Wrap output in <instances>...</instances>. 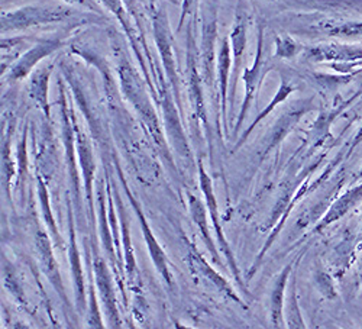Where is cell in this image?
Returning <instances> with one entry per match:
<instances>
[{"mask_svg":"<svg viewBox=\"0 0 362 329\" xmlns=\"http://www.w3.org/2000/svg\"><path fill=\"white\" fill-rule=\"evenodd\" d=\"M116 71L119 77L120 93H122V96L134 108V110L141 119V122L146 127V132L153 138L154 144L157 145V149H160V154L164 157V160H168L170 164L174 167L168 149V141L164 135V127L160 122L153 98L149 95L151 88L146 80H144L141 74L135 70V67L132 66L124 51H119L117 54Z\"/></svg>","mask_w":362,"mask_h":329,"instance_id":"1","label":"cell"},{"mask_svg":"<svg viewBox=\"0 0 362 329\" xmlns=\"http://www.w3.org/2000/svg\"><path fill=\"white\" fill-rule=\"evenodd\" d=\"M248 29H250V12L245 4L240 2L236 9L235 21L229 34L230 50H232V73H230V87H229V121L233 119L235 112V98L239 79L243 77L244 55L248 45Z\"/></svg>","mask_w":362,"mask_h":329,"instance_id":"8","label":"cell"},{"mask_svg":"<svg viewBox=\"0 0 362 329\" xmlns=\"http://www.w3.org/2000/svg\"><path fill=\"white\" fill-rule=\"evenodd\" d=\"M86 265H87V316H86V323L88 328H105V321L100 313L99 308V293H98V286L95 280V272H93V264H92V253L87 251V258H86Z\"/></svg>","mask_w":362,"mask_h":329,"instance_id":"26","label":"cell"},{"mask_svg":"<svg viewBox=\"0 0 362 329\" xmlns=\"http://www.w3.org/2000/svg\"><path fill=\"white\" fill-rule=\"evenodd\" d=\"M55 63H44L38 66L28 81V95L31 100L37 105V108L44 113V116L49 121L51 117V103H49V80L54 73Z\"/></svg>","mask_w":362,"mask_h":329,"instance_id":"21","label":"cell"},{"mask_svg":"<svg viewBox=\"0 0 362 329\" xmlns=\"http://www.w3.org/2000/svg\"><path fill=\"white\" fill-rule=\"evenodd\" d=\"M306 62L319 63H362V45L351 44H319L305 47Z\"/></svg>","mask_w":362,"mask_h":329,"instance_id":"19","label":"cell"},{"mask_svg":"<svg viewBox=\"0 0 362 329\" xmlns=\"http://www.w3.org/2000/svg\"><path fill=\"white\" fill-rule=\"evenodd\" d=\"M67 204V224H69V262H70V273L74 289L76 299V309L78 313H84L87 311V294H86V276L84 267L81 262L80 250L77 246L76 238V226H74V215H73V203L71 199L66 197Z\"/></svg>","mask_w":362,"mask_h":329,"instance_id":"14","label":"cell"},{"mask_svg":"<svg viewBox=\"0 0 362 329\" xmlns=\"http://www.w3.org/2000/svg\"><path fill=\"white\" fill-rule=\"evenodd\" d=\"M113 163H115V167H116V173H117V177H119L120 186H122V189H124V192H125V195H127V197H128V200H129V203H131V206L134 209V212H135V215L138 218V222H139V226H141V232H142V236H144V241H145L146 248H148L149 258H151V261H153L156 270L160 273V276L163 277L165 284L171 287L174 280H173V275H171L170 260H168L165 251L163 250V247L160 246L158 239L154 235L153 229H151V226H149V224L146 221V217H145V214L142 211L141 203L136 200V197L134 196L132 190L129 189V185H128L127 178L124 175L122 168H120V166H119V163L116 160Z\"/></svg>","mask_w":362,"mask_h":329,"instance_id":"7","label":"cell"},{"mask_svg":"<svg viewBox=\"0 0 362 329\" xmlns=\"http://www.w3.org/2000/svg\"><path fill=\"white\" fill-rule=\"evenodd\" d=\"M187 200H189V211H190V217L196 225V228L199 229V233L203 239V244L206 246L207 253L212 257V260L218 264V265H223V260L221 258L219 254V247L215 244L214 239V231H210L209 226V212L206 203L203 204V202L200 200L199 196L193 195V193H187Z\"/></svg>","mask_w":362,"mask_h":329,"instance_id":"22","label":"cell"},{"mask_svg":"<svg viewBox=\"0 0 362 329\" xmlns=\"http://www.w3.org/2000/svg\"><path fill=\"white\" fill-rule=\"evenodd\" d=\"M112 185V192L117 209V215H119V224H120V235H122V248H124V262H125V273H127V283L131 290L139 292L141 287V277H139V270H138V264L135 258V250L132 244V236H131V218L127 211V207L122 202V197H120L117 187L115 183Z\"/></svg>","mask_w":362,"mask_h":329,"instance_id":"15","label":"cell"},{"mask_svg":"<svg viewBox=\"0 0 362 329\" xmlns=\"http://www.w3.org/2000/svg\"><path fill=\"white\" fill-rule=\"evenodd\" d=\"M359 177L362 178V168H361V171H359Z\"/></svg>","mask_w":362,"mask_h":329,"instance_id":"39","label":"cell"},{"mask_svg":"<svg viewBox=\"0 0 362 329\" xmlns=\"http://www.w3.org/2000/svg\"><path fill=\"white\" fill-rule=\"evenodd\" d=\"M267 2H277V0H267Z\"/></svg>","mask_w":362,"mask_h":329,"instance_id":"38","label":"cell"},{"mask_svg":"<svg viewBox=\"0 0 362 329\" xmlns=\"http://www.w3.org/2000/svg\"><path fill=\"white\" fill-rule=\"evenodd\" d=\"M216 77H218V99H219V121L222 124V131L228 137L229 119H228V105H229V87H230V73H232V50L229 38H222L221 47L216 57Z\"/></svg>","mask_w":362,"mask_h":329,"instance_id":"17","label":"cell"},{"mask_svg":"<svg viewBox=\"0 0 362 329\" xmlns=\"http://www.w3.org/2000/svg\"><path fill=\"white\" fill-rule=\"evenodd\" d=\"M92 264L95 272V280L98 286V293L100 302L103 305V315L107 326L110 328H122L124 321L120 316L119 302L116 297L113 270L109 268L107 261L99 254V248L96 244V238L92 239Z\"/></svg>","mask_w":362,"mask_h":329,"instance_id":"9","label":"cell"},{"mask_svg":"<svg viewBox=\"0 0 362 329\" xmlns=\"http://www.w3.org/2000/svg\"><path fill=\"white\" fill-rule=\"evenodd\" d=\"M64 44L66 40L59 35L38 38L9 69V71L6 73V80L15 83L31 76V73L40 66V63H42L49 55L55 54L58 50H62Z\"/></svg>","mask_w":362,"mask_h":329,"instance_id":"13","label":"cell"},{"mask_svg":"<svg viewBox=\"0 0 362 329\" xmlns=\"http://www.w3.org/2000/svg\"><path fill=\"white\" fill-rule=\"evenodd\" d=\"M361 139H362V127H361L359 132H358V134H356V137H355V141H354V144H352V149H354V146H355Z\"/></svg>","mask_w":362,"mask_h":329,"instance_id":"37","label":"cell"},{"mask_svg":"<svg viewBox=\"0 0 362 329\" xmlns=\"http://www.w3.org/2000/svg\"><path fill=\"white\" fill-rule=\"evenodd\" d=\"M290 293L286 302V326L287 328H306L303 316H301L300 306H298V297L296 290V282L290 279L288 282Z\"/></svg>","mask_w":362,"mask_h":329,"instance_id":"31","label":"cell"},{"mask_svg":"<svg viewBox=\"0 0 362 329\" xmlns=\"http://www.w3.org/2000/svg\"><path fill=\"white\" fill-rule=\"evenodd\" d=\"M361 272H362V267H361Z\"/></svg>","mask_w":362,"mask_h":329,"instance_id":"40","label":"cell"},{"mask_svg":"<svg viewBox=\"0 0 362 329\" xmlns=\"http://www.w3.org/2000/svg\"><path fill=\"white\" fill-rule=\"evenodd\" d=\"M267 66H265V58H264V28L259 26L258 29V38H257V51H255V57H254V63L251 67L244 69L243 77L240 80L244 81V99H243V105H240V110L238 113V119L236 124L233 127L232 131V138H236L238 132L243 128L245 119L250 113L251 105L254 103V100L258 96V91L259 87L267 76Z\"/></svg>","mask_w":362,"mask_h":329,"instance_id":"12","label":"cell"},{"mask_svg":"<svg viewBox=\"0 0 362 329\" xmlns=\"http://www.w3.org/2000/svg\"><path fill=\"white\" fill-rule=\"evenodd\" d=\"M74 127H76V148H77V157H78V166L81 170V178H83V189L86 195V203H87V217L90 229L95 233L98 218H96V199L93 196L95 193V177H96V161L93 154V146L90 142L87 134L81 129V127L77 124V119L74 117Z\"/></svg>","mask_w":362,"mask_h":329,"instance_id":"11","label":"cell"},{"mask_svg":"<svg viewBox=\"0 0 362 329\" xmlns=\"http://www.w3.org/2000/svg\"><path fill=\"white\" fill-rule=\"evenodd\" d=\"M361 200H362V185L348 190L339 199H337L334 202V204H332L327 209L326 214L320 218V222L315 226V232H319L323 228H326L327 225L339 221L342 217H345L351 211L354 206H356Z\"/></svg>","mask_w":362,"mask_h":329,"instance_id":"25","label":"cell"},{"mask_svg":"<svg viewBox=\"0 0 362 329\" xmlns=\"http://www.w3.org/2000/svg\"><path fill=\"white\" fill-rule=\"evenodd\" d=\"M197 168H199V185H200V190L203 193L204 197V203L207 207L209 212V218H210V224H212L214 232H215V238L218 247L221 250V253L223 254L225 260H226V265L229 268V272L232 275V277L235 279V282L238 283V286L245 292V284H244V279L240 276V270L239 265L236 262L235 254L228 243V239L225 236V232L222 229V222H221V212H219V206H218V199H216V193L214 189V182L212 177H210L203 166L202 161L197 163Z\"/></svg>","mask_w":362,"mask_h":329,"instance_id":"5","label":"cell"},{"mask_svg":"<svg viewBox=\"0 0 362 329\" xmlns=\"http://www.w3.org/2000/svg\"><path fill=\"white\" fill-rule=\"evenodd\" d=\"M58 93H59V113H62V122H63V142H64V153H66V161L67 168L70 174V182H71V190L76 197V209L78 218L83 215V207H81V185H80V177L81 173L77 170V161H76V127H74V106L71 100H67L66 91H64V83L63 79H58Z\"/></svg>","mask_w":362,"mask_h":329,"instance_id":"6","label":"cell"},{"mask_svg":"<svg viewBox=\"0 0 362 329\" xmlns=\"http://www.w3.org/2000/svg\"><path fill=\"white\" fill-rule=\"evenodd\" d=\"M315 282H316V286L319 287L320 293L327 297V299H334L337 296V292H335V286L334 283H332V279L327 273L325 272H319L315 275Z\"/></svg>","mask_w":362,"mask_h":329,"instance_id":"33","label":"cell"},{"mask_svg":"<svg viewBox=\"0 0 362 329\" xmlns=\"http://www.w3.org/2000/svg\"><path fill=\"white\" fill-rule=\"evenodd\" d=\"M34 243H35L37 257H38L42 273L49 280V283L52 284V287L55 289L58 296L62 297V301L66 305H69V297H67V293H66V289H64L62 273H59L58 262H57V260L54 257V253H52V244H51L49 233H47L45 231L38 229L35 232Z\"/></svg>","mask_w":362,"mask_h":329,"instance_id":"20","label":"cell"},{"mask_svg":"<svg viewBox=\"0 0 362 329\" xmlns=\"http://www.w3.org/2000/svg\"><path fill=\"white\" fill-rule=\"evenodd\" d=\"M274 45H276L274 57L281 58V59H293L294 57H297L300 52H303V50H305L303 45L298 44L296 40H293L288 35L276 37Z\"/></svg>","mask_w":362,"mask_h":329,"instance_id":"32","label":"cell"},{"mask_svg":"<svg viewBox=\"0 0 362 329\" xmlns=\"http://www.w3.org/2000/svg\"><path fill=\"white\" fill-rule=\"evenodd\" d=\"M37 189H38V200H40V211L42 215V219L47 225V229L49 232V236L52 239V243L57 247H63L64 239L59 235L58 226L55 224V218L52 215V209H51V202H49V192L47 187V183L44 182V177L37 173Z\"/></svg>","mask_w":362,"mask_h":329,"instance_id":"27","label":"cell"},{"mask_svg":"<svg viewBox=\"0 0 362 329\" xmlns=\"http://www.w3.org/2000/svg\"><path fill=\"white\" fill-rule=\"evenodd\" d=\"M63 2L66 5H70V6H78V8H84L87 9L88 12H93V13H99L102 15L100 12V8L99 5L95 2V0H63Z\"/></svg>","mask_w":362,"mask_h":329,"instance_id":"36","label":"cell"},{"mask_svg":"<svg viewBox=\"0 0 362 329\" xmlns=\"http://www.w3.org/2000/svg\"><path fill=\"white\" fill-rule=\"evenodd\" d=\"M319 33L335 38H362V21H323L316 25Z\"/></svg>","mask_w":362,"mask_h":329,"instance_id":"28","label":"cell"},{"mask_svg":"<svg viewBox=\"0 0 362 329\" xmlns=\"http://www.w3.org/2000/svg\"><path fill=\"white\" fill-rule=\"evenodd\" d=\"M196 4H197V0H181V8H180L181 12H180L177 33H180L181 29L185 28L187 19L192 18L193 13L196 12Z\"/></svg>","mask_w":362,"mask_h":329,"instance_id":"34","label":"cell"},{"mask_svg":"<svg viewBox=\"0 0 362 329\" xmlns=\"http://www.w3.org/2000/svg\"><path fill=\"white\" fill-rule=\"evenodd\" d=\"M218 40V0H202L200 4V69L206 87L215 83V47Z\"/></svg>","mask_w":362,"mask_h":329,"instance_id":"4","label":"cell"},{"mask_svg":"<svg viewBox=\"0 0 362 329\" xmlns=\"http://www.w3.org/2000/svg\"><path fill=\"white\" fill-rule=\"evenodd\" d=\"M16 183L15 189L19 192L21 197H23L25 192V183L28 180V174H29V161H28V128L25 127L21 142L16 146Z\"/></svg>","mask_w":362,"mask_h":329,"instance_id":"30","label":"cell"},{"mask_svg":"<svg viewBox=\"0 0 362 329\" xmlns=\"http://www.w3.org/2000/svg\"><path fill=\"white\" fill-rule=\"evenodd\" d=\"M294 91H296V86H294L288 79L281 77V83H280V86H279V88H277V92H276L273 100H271V102L264 108V110H261V112L255 116L252 124L244 131L243 135L239 137V139L236 141V144H235V146H233V149H232V153H236L238 149L248 141L250 135L255 131V128L264 121V119H265L268 115H271V112H273L279 105L284 103V102L290 98V95H291Z\"/></svg>","mask_w":362,"mask_h":329,"instance_id":"24","label":"cell"},{"mask_svg":"<svg viewBox=\"0 0 362 329\" xmlns=\"http://www.w3.org/2000/svg\"><path fill=\"white\" fill-rule=\"evenodd\" d=\"M310 103H312V99L297 100L287 110H284L280 115L276 124L271 127L269 132L265 137L264 151L261 154L259 161L264 160L271 153V149H274L277 145H280L283 142V139L293 131V128L298 124V121L303 117V115L312 109Z\"/></svg>","mask_w":362,"mask_h":329,"instance_id":"18","label":"cell"},{"mask_svg":"<svg viewBox=\"0 0 362 329\" xmlns=\"http://www.w3.org/2000/svg\"><path fill=\"white\" fill-rule=\"evenodd\" d=\"M151 25H153L154 41L160 54L161 66L168 86L171 87L173 95L177 100V105L183 113V105H181V80L178 62L174 52V37L171 33L170 19L164 6L154 4L151 6Z\"/></svg>","mask_w":362,"mask_h":329,"instance_id":"3","label":"cell"},{"mask_svg":"<svg viewBox=\"0 0 362 329\" xmlns=\"http://www.w3.org/2000/svg\"><path fill=\"white\" fill-rule=\"evenodd\" d=\"M158 102L163 110L164 117V131L168 138V144L174 151L183 157L186 161H193V154L190 142L187 139V135L183 128V122H181V110L177 105V100L173 95L171 87L168 83H164L158 88Z\"/></svg>","mask_w":362,"mask_h":329,"instance_id":"10","label":"cell"},{"mask_svg":"<svg viewBox=\"0 0 362 329\" xmlns=\"http://www.w3.org/2000/svg\"><path fill=\"white\" fill-rule=\"evenodd\" d=\"M186 247H187V254H186V261L190 267V270L193 275L197 277H202L203 280L209 282L212 286H215L221 293H223L226 297H229L232 302L238 304L243 306L244 309H248V305L239 297V294L235 292V289L229 284V282L222 277L215 268L207 262V260L202 255V253L196 248L194 244H192L189 239H186Z\"/></svg>","mask_w":362,"mask_h":329,"instance_id":"16","label":"cell"},{"mask_svg":"<svg viewBox=\"0 0 362 329\" xmlns=\"http://www.w3.org/2000/svg\"><path fill=\"white\" fill-rule=\"evenodd\" d=\"M103 19L99 13H83L70 5H57V4H35L21 6L13 11L2 13L0 18V29L2 34L21 33L26 29H33L38 26L69 23L71 26L81 23H98Z\"/></svg>","mask_w":362,"mask_h":329,"instance_id":"2","label":"cell"},{"mask_svg":"<svg viewBox=\"0 0 362 329\" xmlns=\"http://www.w3.org/2000/svg\"><path fill=\"white\" fill-rule=\"evenodd\" d=\"M2 275H4V284L8 292L13 296L16 304L21 308H28V299L25 290L22 289L21 280L18 279V270L15 264H12L5 255H2Z\"/></svg>","mask_w":362,"mask_h":329,"instance_id":"29","label":"cell"},{"mask_svg":"<svg viewBox=\"0 0 362 329\" xmlns=\"http://www.w3.org/2000/svg\"><path fill=\"white\" fill-rule=\"evenodd\" d=\"M124 4H125L127 11L129 12L131 18L134 19V22L138 28V31L144 37V23H142V15H141V11H139V0H124Z\"/></svg>","mask_w":362,"mask_h":329,"instance_id":"35","label":"cell"},{"mask_svg":"<svg viewBox=\"0 0 362 329\" xmlns=\"http://www.w3.org/2000/svg\"><path fill=\"white\" fill-rule=\"evenodd\" d=\"M293 273V262L287 264L277 275L269 293V322L274 328H284V306H286V290Z\"/></svg>","mask_w":362,"mask_h":329,"instance_id":"23","label":"cell"}]
</instances>
